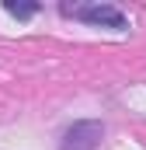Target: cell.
<instances>
[{"label":"cell","instance_id":"6da1fadb","mask_svg":"<svg viewBox=\"0 0 146 150\" xmlns=\"http://www.w3.org/2000/svg\"><path fill=\"white\" fill-rule=\"evenodd\" d=\"M66 18H77V21H84V25H94V28H111V32H125L129 28V18L115 7V4H63L59 7Z\"/></svg>","mask_w":146,"mask_h":150},{"label":"cell","instance_id":"7a4b0ae2","mask_svg":"<svg viewBox=\"0 0 146 150\" xmlns=\"http://www.w3.org/2000/svg\"><path fill=\"white\" fill-rule=\"evenodd\" d=\"M105 136V122L98 119H84V122H73L70 129L63 133V143L59 150H94Z\"/></svg>","mask_w":146,"mask_h":150},{"label":"cell","instance_id":"3957f363","mask_svg":"<svg viewBox=\"0 0 146 150\" xmlns=\"http://www.w3.org/2000/svg\"><path fill=\"white\" fill-rule=\"evenodd\" d=\"M4 11H7L11 18H18V21H28V18H35L38 11H42V4H14V0H7Z\"/></svg>","mask_w":146,"mask_h":150}]
</instances>
